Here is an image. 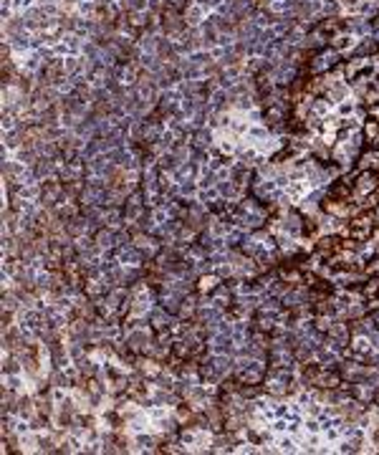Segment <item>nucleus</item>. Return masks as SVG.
I'll return each mask as SVG.
<instances>
[{"label":"nucleus","mask_w":379,"mask_h":455,"mask_svg":"<svg viewBox=\"0 0 379 455\" xmlns=\"http://www.w3.org/2000/svg\"><path fill=\"white\" fill-rule=\"evenodd\" d=\"M260 220H263L260 210H255V208H248V210H243V225H251V228H255V225H260Z\"/></svg>","instance_id":"1"},{"label":"nucleus","mask_w":379,"mask_h":455,"mask_svg":"<svg viewBox=\"0 0 379 455\" xmlns=\"http://www.w3.org/2000/svg\"><path fill=\"white\" fill-rule=\"evenodd\" d=\"M245 248H248V251H251V253H263V251H268V240H263V238H251V240H248L245 243Z\"/></svg>","instance_id":"2"},{"label":"nucleus","mask_w":379,"mask_h":455,"mask_svg":"<svg viewBox=\"0 0 379 455\" xmlns=\"http://www.w3.org/2000/svg\"><path fill=\"white\" fill-rule=\"evenodd\" d=\"M129 263V266H137V263H139V253L137 251H132V248H126V251L122 253V263Z\"/></svg>","instance_id":"3"}]
</instances>
